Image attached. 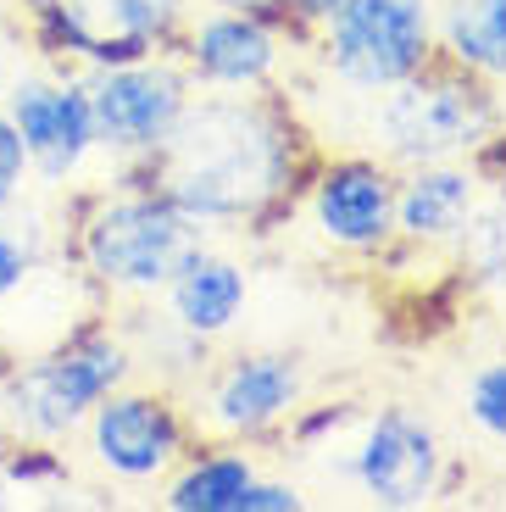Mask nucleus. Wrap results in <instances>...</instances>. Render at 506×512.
<instances>
[{"mask_svg": "<svg viewBox=\"0 0 506 512\" xmlns=\"http://www.w3.org/2000/svg\"><path fill=\"white\" fill-rule=\"evenodd\" d=\"M212 6H245V12H267V17H279L284 23V0H212ZM290 28V23H284ZM295 45H301V39H295Z\"/></svg>", "mask_w": 506, "mask_h": 512, "instance_id": "25", "label": "nucleus"}, {"mask_svg": "<svg viewBox=\"0 0 506 512\" xmlns=\"http://www.w3.org/2000/svg\"><path fill=\"white\" fill-rule=\"evenodd\" d=\"M290 45L295 34L279 17L245 12V6H212L201 17L190 12L173 56L195 90H279Z\"/></svg>", "mask_w": 506, "mask_h": 512, "instance_id": "13", "label": "nucleus"}, {"mask_svg": "<svg viewBox=\"0 0 506 512\" xmlns=\"http://www.w3.org/2000/svg\"><path fill=\"white\" fill-rule=\"evenodd\" d=\"M78 440H84V457L101 479H112L123 490H156L178 462L190 457V446L201 435H195L190 407H184L173 384L134 373L89 412Z\"/></svg>", "mask_w": 506, "mask_h": 512, "instance_id": "7", "label": "nucleus"}, {"mask_svg": "<svg viewBox=\"0 0 506 512\" xmlns=\"http://www.w3.org/2000/svg\"><path fill=\"white\" fill-rule=\"evenodd\" d=\"M362 140L373 156L406 173V167L429 162H468V156H490L506 140V112L501 90L484 78L462 73L456 62L434 56L412 78L390 84V90L367 95Z\"/></svg>", "mask_w": 506, "mask_h": 512, "instance_id": "4", "label": "nucleus"}, {"mask_svg": "<svg viewBox=\"0 0 506 512\" xmlns=\"http://www.w3.org/2000/svg\"><path fill=\"white\" fill-rule=\"evenodd\" d=\"M395 184H401V173L373 151L323 156L306 167L295 212H306L312 234L329 251L373 262V256L395 251Z\"/></svg>", "mask_w": 506, "mask_h": 512, "instance_id": "10", "label": "nucleus"}, {"mask_svg": "<svg viewBox=\"0 0 506 512\" xmlns=\"http://www.w3.org/2000/svg\"><path fill=\"white\" fill-rule=\"evenodd\" d=\"M156 307L178 323L184 334L217 346L240 329L245 307H251V273L234 251H223L217 240H195L184 251V262L173 268L167 290L156 295Z\"/></svg>", "mask_w": 506, "mask_h": 512, "instance_id": "15", "label": "nucleus"}, {"mask_svg": "<svg viewBox=\"0 0 506 512\" xmlns=\"http://www.w3.org/2000/svg\"><path fill=\"white\" fill-rule=\"evenodd\" d=\"M28 184H34L28 145H23V134H17V123L6 117V106H0V212L23 206L28 201Z\"/></svg>", "mask_w": 506, "mask_h": 512, "instance_id": "21", "label": "nucleus"}, {"mask_svg": "<svg viewBox=\"0 0 506 512\" xmlns=\"http://www.w3.org/2000/svg\"><path fill=\"white\" fill-rule=\"evenodd\" d=\"M134 373H140V362H134V346H128L117 312H89L45 346L6 357L0 435L23 440V446H73L89 412Z\"/></svg>", "mask_w": 506, "mask_h": 512, "instance_id": "3", "label": "nucleus"}, {"mask_svg": "<svg viewBox=\"0 0 506 512\" xmlns=\"http://www.w3.org/2000/svg\"><path fill=\"white\" fill-rule=\"evenodd\" d=\"M0 418H6V351H0Z\"/></svg>", "mask_w": 506, "mask_h": 512, "instance_id": "26", "label": "nucleus"}, {"mask_svg": "<svg viewBox=\"0 0 506 512\" xmlns=\"http://www.w3.org/2000/svg\"><path fill=\"white\" fill-rule=\"evenodd\" d=\"M462 412L484 440L506 446V357L473 368V379L462 384Z\"/></svg>", "mask_w": 506, "mask_h": 512, "instance_id": "20", "label": "nucleus"}, {"mask_svg": "<svg viewBox=\"0 0 506 512\" xmlns=\"http://www.w3.org/2000/svg\"><path fill=\"white\" fill-rule=\"evenodd\" d=\"M262 474L251 457V446H234V440H195L190 457L178 462L173 474L162 479V507L167 512H240L251 479Z\"/></svg>", "mask_w": 506, "mask_h": 512, "instance_id": "16", "label": "nucleus"}, {"mask_svg": "<svg viewBox=\"0 0 506 512\" xmlns=\"http://www.w3.org/2000/svg\"><path fill=\"white\" fill-rule=\"evenodd\" d=\"M451 256L462 262V268L473 273L479 284H495L506 273V184L501 190H484L479 212L468 218V229H462V240L451 245Z\"/></svg>", "mask_w": 506, "mask_h": 512, "instance_id": "19", "label": "nucleus"}, {"mask_svg": "<svg viewBox=\"0 0 506 512\" xmlns=\"http://www.w3.org/2000/svg\"><path fill=\"white\" fill-rule=\"evenodd\" d=\"M351 429L356 435L345 446V479L362 490V501L384 512H423L445 496L451 451L418 407L384 401V407L362 412Z\"/></svg>", "mask_w": 506, "mask_h": 512, "instance_id": "9", "label": "nucleus"}, {"mask_svg": "<svg viewBox=\"0 0 506 512\" xmlns=\"http://www.w3.org/2000/svg\"><path fill=\"white\" fill-rule=\"evenodd\" d=\"M323 78L351 95H379L440 56V0H345L306 34Z\"/></svg>", "mask_w": 506, "mask_h": 512, "instance_id": "5", "label": "nucleus"}, {"mask_svg": "<svg viewBox=\"0 0 506 512\" xmlns=\"http://www.w3.org/2000/svg\"><path fill=\"white\" fill-rule=\"evenodd\" d=\"M301 507H306V490L295 479H273V474H256L240 501V512H301Z\"/></svg>", "mask_w": 506, "mask_h": 512, "instance_id": "22", "label": "nucleus"}, {"mask_svg": "<svg viewBox=\"0 0 506 512\" xmlns=\"http://www.w3.org/2000/svg\"><path fill=\"white\" fill-rule=\"evenodd\" d=\"M440 56L501 90L506 84V0H440Z\"/></svg>", "mask_w": 506, "mask_h": 512, "instance_id": "17", "label": "nucleus"}, {"mask_svg": "<svg viewBox=\"0 0 506 512\" xmlns=\"http://www.w3.org/2000/svg\"><path fill=\"white\" fill-rule=\"evenodd\" d=\"M51 262H56L51 229H45L39 212H28V206L0 212V312L17 307V301L51 273Z\"/></svg>", "mask_w": 506, "mask_h": 512, "instance_id": "18", "label": "nucleus"}, {"mask_svg": "<svg viewBox=\"0 0 506 512\" xmlns=\"http://www.w3.org/2000/svg\"><path fill=\"white\" fill-rule=\"evenodd\" d=\"M306 401V362L301 351L240 346L212 357L195 373V390L184 396L190 423L201 440H234V446H262L279 440L295 407Z\"/></svg>", "mask_w": 506, "mask_h": 512, "instance_id": "8", "label": "nucleus"}, {"mask_svg": "<svg viewBox=\"0 0 506 512\" xmlns=\"http://www.w3.org/2000/svg\"><path fill=\"white\" fill-rule=\"evenodd\" d=\"M490 290H495V301H501V307H506V273H501V279L490 284Z\"/></svg>", "mask_w": 506, "mask_h": 512, "instance_id": "27", "label": "nucleus"}, {"mask_svg": "<svg viewBox=\"0 0 506 512\" xmlns=\"http://www.w3.org/2000/svg\"><path fill=\"white\" fill-rule=\"evenodd\" d=\"M195 240L206 234L128 167H112L101 190H78L62 218V256L106 307L156 301Z\"/></svg>", "mask_w": 506, "mask_h": 512, "instance_id": "2", "label": "nucleus"}, {"mask_svg": "<svg viewBox=\"0 0 506 512\" xmlns=\"http://www.w3.org/2000/svg\"><path fill=\"white\" fill-rule=\"evenodd\" d=\"M89 112H95V145L112 167H134L173 134L178 112L190 106L195 84L178 67L173 51L117 62L101 73H84Z\"/></svg>", "mask_w": 506, "mask_h": 512, "instance_id": "11", "label": "nucleus"}, {"mask_svg": "<svg viewBox=\"0 0 506 512\" xmlns=\"http://www.w3.org/2000/svg\"><path fill=\"white\" fill-rule=\"evenodd\" d=\"M490 190V167L468 162H429L406 167L395 184V245L401 251H451Z\"/></svg>", "mask_w": 506, "mask_h": 512, "instance_id": "14", "label": "nucleus"}, {"mask_svg": "<svg viewBox=\"0 0 506 512\" xmlns=\"http://www.w3.org/2000/svg\"><path fill=\"white\" fill-rule=\"evenodd\" d=\"M23 17L51 67L101 73L173 51L190 23V0H23Z\"/></svg>", "mask_w": 506, "mask_h": 512, "instance_id": "6", "label": "nucleus"}, {"mask_svg": "<svg viewBox=\"0 0 506 512\" xmlns=\"http://www.w3.org/2000/svg\"><path fill=\"white\" fill-rule=\"evenodd\" d=\"M23 507V490H17V474H12V457H6V435H0V512Z\"/></svg>", "mask_w": 506, "mask_h": 512, "instance_id": "24", "label": "nucleus"}, {"mask_svg": "<svg viewBox=\"0 0 506 512\" xmlns=\"http://www.w3.org/2000/svg\"><path fill=\"white\" fill-rule=\"evenodd\" d=\"M312 162L279 90H195L173 134L128 173L156 184L206 240H223L295 218Z\"/></svg>", "mask_w": 506, "mask_h": 512, "instance_id": "1", "label": "nucleus"}, {"mask_svg": "<svg viewBox=\"0 0 506 512\" xmlns=\"http://www.w3.org/2000/svg\"><path fill=\"white\" fill-rule=\"evenodd\" d=\"M6 117L17 123V134H23V145H28L34 184H45V190H56V195L78 190L84 167L101 156L84 73H73V67H51V73L17 78L12 95H6Z\"/></svg>", "mask_w": 506, "mask_h": 512, "instance_id": "12", "label": "nucleus"}, {"mask_svg": "<svg viewBox=\"0 0 506 512\" xmlns=\"http://www.w3.org/2000/svg\"><path fill=\"white\" fill-rule=\"evenodd\" d=\"M340 6H345V0H284V23H290V34L306 45V34H312L323 17H334Z\"/></svg>", "mask_w": 506, "mask_h": 512, "instance_id": "23", "label": "nucleus"}]
</instances>
